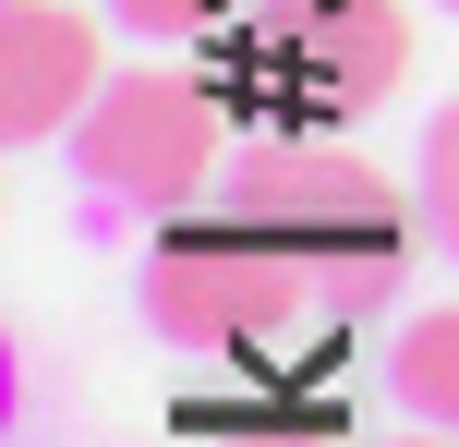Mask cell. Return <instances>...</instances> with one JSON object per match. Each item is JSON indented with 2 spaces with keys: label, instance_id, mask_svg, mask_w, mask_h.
Here are the masks:
<instances>
[{
  "label": "cell",
  "instance_id": "cell-6",
  "mask_svg": "<svg viewBox=\"0 0 459 447\" xmlns=\"http://www.w3.org/2000/svg\"><path fill=\"white\" fill-rule=\"evenodd\" d=\"M387 400L411 411V424H447V435H459V303H436V314H411V327H399Z\"/></svg>",
  "mask_w": 459,
  "mask_h": 447
},
{
  "label": "cell",
  "instance_id": "cell-10",
  "mask_svg": "<svg viewBox=\"0 0 459 447\" xmlns=\"http://www.w3.org/2000/svg\"><path fill=\"white\" fill-rule=\"evenodd\" d=\"M447 13H459V0H447Z\"/></svg>",
  "mask_w": 459,
  "mask_h": 447
},
{
  "label": "cell",
  "instance_id": "cell-8",
  "mask_svg": "<svg viewBox=\"0 0 459 447\" xmlns=\"http://www.w3.org/2000/svg\"><path fill=\"white\" fill-rule=\"evenodd\" d=\"M109 13L134 24V37H206V24H230L242 0H109Z\"/></svg>",
  "mask_w": 459,
  "mask_h": 447
},
{
  "label": "cell",
  "instance_id": "cell-3",
  "mask_svg": "<svg viewBox=\"0 0 459 447\" xmlns=\"http://www.w3.org/2000/svg\"><path fill=\"white\" fill-rule=\"evenodd\" d=\"M230 218L266 242H290V254H326V266H375L387 279L399 254V182L375 158H339V145H278V158L242 169V193H230Z\"/></svg>",
  "mask_w": 459,
  "mask_h": 447
},
{
  "label": "cell",
  "instance_id": "cell-9",
  "mask_svg": "<svg viewBox=\"0 0 459 447\" xmlns=\"http://www.w3.org/2000/svg\"><path fill=\"white\" fill-rule=\"evenodd\" d=\"M387 447H459V435H447V424H423V435H387Z\"/></svg>",
  "mask_w": 459,
  "mask_h": 447
},
{
  "label": "cell",
  "instance_id": "cell-2",
  "mask_svg": "<svg viewBox=\"0 0 459 447\" xmlns=\"http://www.w3.org/2000/svg\"><path fill=\"white\" fill-rule=\"evenodd\" d=\"M230 145V109L206 73H109V85L85 97V121H73V169H85L109 206H182V193H206Z\"/></svg>",
  "mask_w": 459,
  "mask_h": 447
},
{
  "label": "cell",
  "instance_id": "cell-4",
  "mask_svg": "<svg viewBox=\"0 0 459 447\" xmlns=\"http://www.w3.org/2000/svg\"><path fill=\"white\" fill-rule=\"evenodd\" d=\"M97 85H109L97 73V24L73 0H0V133L13 145L73 133Z\"/></svg>",
  "mask_w": 459,
  "mask_h": 447
},
{
  "label": "cell",
  "instance_id": "cell-5",
  "mask_svg": "<svg viewBox=\"0 0 459 447\" xmlns=\"http://www.w3.org/2000/svg\"><path fill=\"white\" fill-rule=\"evenodd\" d=\"M399 73H411V0H326L315 24H302V85H315V109H387Z\"/></svg>",
  "mask_w": 459,
  "mask_h": 447
},
{
  "label": "cell",
  "instance_id": "cell-7",
  "mask_svg": "<svg viewBox=\"0 0 459 447\" xmlns=\"http://www.w3.org/2000/svg\"><path fill=\"white\" fill-rule=\"evenodd\" d=\"M423 218H436V242L459 254V97L423 121Z\"/></svg>",
  "mask_w": 459,
  "mask_h": 447
},
{
  "label": "cell",
  "instance_id": "cell-1",
  "mask_svg": "<svg viewBox=\"0 0 459 447\" xmlns=\"http://www.w3.org/2000/svg\"><path fill=\"white\" fill-rule=\"evenodd\" d=\"M375 303V266H326V254H290V242L242 230H169L145 254V327L169 351H302V339L351 327Z\"/></svg>",
  "mask_w": 459,
  "mask_h": 447
}]
</instances>
